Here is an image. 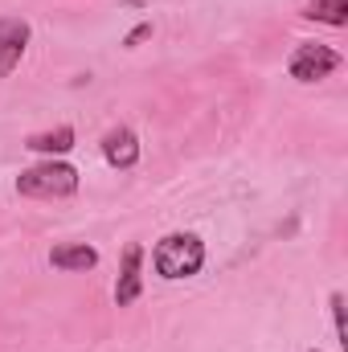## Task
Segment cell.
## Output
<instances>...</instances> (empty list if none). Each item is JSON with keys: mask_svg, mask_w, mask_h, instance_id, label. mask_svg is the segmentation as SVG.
Segmentation results:
<instances>
[{"mask_svg": "<svg viewBox=\"0 0 348 352\" xmlns=\"http://www.w3.org/2000/svg\"><path fill=\"white\" fill-rule=\"evenodd\" d=\"M152 266H156V274L168 278V283L193 278V274H201V266H205V242H201L197 234H188V230L164 234V238L156 242V250H152Z\"/></svg>", "mask_w": 348, "mask_h": 352, "instance_id": "1", "label": "cell"}, {"mask_svg": "<svg viewBox=\"0 0 348 352\" xmlns=\"http://www.w3.org/2000/svg\"><path fill=\"white\" fill-rule=\"evenodd\" d=\"M17 192L21 197H37V201H62L78 192V168L66 160H45L33 168H21L17 176Z\"/></svg>", "mask_w": 348, "mask_h": 352, "instance_id": "2", "label": "cell"}, {"mask_svg": "<svg viewBox=\"0 0 348 352\" xmlns=\"http://www.w3.org/2000/svg\"><path fill=\"white\" fill-rule=\"evenodd\" d=\"M345 66V58L332 50V45H320V41H299L287 58V74L295 82H324L332 78L336 70Z\"/></svg>", "mask_w": 348, "mask_h": 352, "instance_id": "3", "label": "cell"}, {"mask_svg": "<svg viewBox=\"0 0 348 352\" xmlns=\"http://www.w3.org/2000/svg\"><path fill=\"white\" fill-rule=\"evenodd\" d=\"M29 37H33V29H29L25 16H0V78H8L21 66V58L29 50Z\"/></svg>", "mask_w": 348, "mask_h": 352, "instance_id": "4", "label": "cell"}, {"mask_svg": "<svg viewBox=\"0 0 348 352\" xmlns=\"http://www.w3.org/2000/svg\"><path fill=\"white\" fill-rule=\"evenodd\" d=\"M140 295H144V246H140V242H131V246L123 250V263H119L115 303H119V307H131Z\"/></svg>", "mask_w": 348, "mask_h": 352, "instance_id": "5", "label": "cell"}, {"mask_svg": "<svg viewBox=\"0 0 348 352\" xmlns=\"http://www.w3.org/2000/svg\"><path fill=\"white\" fill-rule=\"evenodd\" d=\"M102 160L111 168H135V160H140V135L131 127H111L102 135Z\"/></svg>", "mask_w": 348, "mask_h": 352, "instance_id": "6", "label": "cell"}, {"mask_svg": "<svg viewBox=\"0 0 348 352\" xmlns=\"http://www.w3.org/2000/svg\"><path fill=\"white\" fill-rule=\"evenodd\" d=\"M50 266L54 270H94L98 266V250L87 246V242H58L54 250H50Z\"/></svg>", "mask_w": 348, "mask_h": 352, "instance_id": "7", "label": "cell"}, {"mask_svg": "<svg viewBox=\"0 0 348 352\" xmlns=\"http://www.w3.org/2000/svg\"><path fill=\"white\" fill-rule=\"evenodd\" d=\"M74 140H78V135H74V127H70V123H62V127H54V131H37V135H29V140H25V148H29V152H41V156H50V160H54V156H66V152L74 148Z\"/></svg>", "mask_w": 348, "mask_h": 352, "instance_id": "8", "label": "cell"}, {"mask_svg": "<svg viewBox=\"0 0 348 352\" xmlns=\"http://www.w3.org/2000/svg\"><path fill=\"white\" fill-rule=\"evenodd\" d=\"M303 16L324 21V25H332V29H345L348 25V0H312Z\"/></svg>", "mask_w": 348, "mask_h": 352, "instance_id": "9", "label": "cell"}, {"mask_svg": "<svg viewBox=\"0 0 348 352\" xmlns=\"http://www.w3.org/2000/svg\"><path fill=\"white\" fill-rule=\"evenodd\" d=\"M328 307H332V328H336V344H340V352H345V349H348V332H345V295H340V291H332Z\"/></svg>", "mask_w": 348, "mask_h": 352, "instance_id": "10", "label": "cell"}, {"mask_svg": "<svg viewBox=\"0 0 348 352\" xmlns=\"http://www.w3.org/2000/svg\"><path fill=\"white\" fill-rule=\"evenodd\" d=\"M144 37H152V25H148V21H144V25H135V29H131V33L123 37V45H127V50H135V45L144 41Z\"/></svg>", "mask_w": 348, "mask_h": 352, "instance_id": "11", "label": "cell"}]
</instances>
